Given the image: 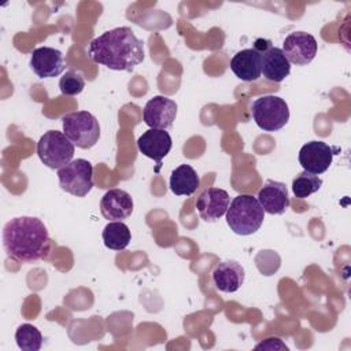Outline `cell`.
Returning a JSON list of instances; mask_svg holds the SVG:
<instances>
[{"label":"cell","mask_w":351,"mask_h":351,"mask_svg":"<svg viewBox=\"0 0 351 351\" xmlns=\"http://www.w3.org/2000/svg\"><path fill=\"white\" fill-rule=\"evenodd\" d=\"M101 215L108 221H122L132 215L133 199L123 189H110L100 200Z\"/></svg>","instance_id":"obj_16"},{"label":"cell","mask_w":351,"mask_h":351,"mask_svg":"<svg viewBox=\"0 0 351 351\" xmlns=\"http://www.w3.org/2000/svg\"><path fill=\"white\" fill-rule=\"evenodd\" d=\"M88 56L111 70L132 71L144 60V44L130 27L121 26L93 38Z\"/></svg>","instance_id":"obj_1"},{"label":"cell","mask_w":351,"mask_h":351,"mask_svg":"<svg viewBox=\"0 0 351 351\" xmlns=\"http://www.w3.org/2000/svg\"><path fill=\"white\" fill-rule=\"evenodd\" d=\"M74 143L59 130H48L37 143V155L49 169H60L71 162L74 156Z\"/></svg>","instance_id":"obj_4"},{"label":"cell","mask_w":351,"mask_h":351,"mask_svg":"<svg viewBox=\"0 0 351 351\" xmlns=\"http://www.w3.org/2000/svg\"><path fill=\"white\" fill-rule=\"evenodd\" d=\"M85 88V80L80 71L69 70L59 81V89L66 96H75Z\"/></svg>","instance_id":"obj_23"},{"label":"cell","mask_w":351,"mask_h":351,"mask_svg":"<svg viewBox=\"0 0 351 351\" xmlns=\"http://www.w3.org/2000/svg\"><path fill=\"white\" fill-rule=\"evenodd\" d=\"M170 189L177 196H191L200 185L199 176L191 165H180L171 171L169 180Z\"/></svg>","instance_id":"obj_19"},{"label":"cell","mask_w":351,"mask_h":351,"mask_svg":"<svg viewBox=\"0 0 351 351\" xmlns=\"http://www.w3.org/2000/svg\"><path fill=\"white\" fill-rule=\"evenodd\" d=\"M255 48L262 53V74L267 81L281 82L291 73V63L281 48L273 47L269 40H256Z\"/></svg>","instance_id":"obj_8"},{"label":"cell","mask_w":351,"mask_h":351,"mask_svg":"<svg viewBox=\"0 0 351 351\" xmlns=\"http://www.w3.org/2000/svg\"><path fill=\"white\" fill-rule=\"evenodd\" d=\"M230 70L241 81H256L262 75L261 51L255 47L239 51L230 60Z\"/></svg>","instance_id":"obj_15"},{"label":"cell","mask_w":351,"mask_h":351,"mask_svg":"<svg viewBox=\"0 0 351 351\" xmlns=\"http://www.w3.org/2000/svg\"><path fill=\"white\" fill-rule=\"evenodd\" d=\"M63 133L78 148H92L100 137L99 121L88 111H75L62 118Z\"/></svg>","instance_id":"obj_6"},{"label":"cell","mask_w":351,"mask_h":351,"mask_svg":"<svg viewBox=\"0 0 351 351\" xmlns=\"http://www.w3.org/2000/svg\"><path fill=\"white\" fill-rule=\"evenodd\" d=\"M258 202L261 203L265 213L282 214L289 207V195L287 185L280 181L267 180L259 189Z\"/></svg>","instance_id":"obj_17"},{"label":"cell","mask_w":351,"mask_h":351,"mask_svg":"<svg viewBox=\"0 0 351 351\" xmlns=\"http://www.w3.org/2000/svg\"><path fill=\"white\" fill-rule=\"evenodd\" d=\"M339 148H332L324 141H308L299 151V163L304 171L322 174L332 165L333 155Z\"/></svg>","instance_id":"obj_10"},{"label":"cell","mask_w":351,"mask_h":351,"mask_svg":"<svg viewBox=\"0 0 351 351\" xmlns=\"http://www.w3.org/2000/svg\"><path fill=\"white\" fill-rule=\"evenodd\" d=\"M177 108V103L174 100L165 96H154L144 106V122L151 129L167 130L176 121Z\"/></svg>","instance_id":"obj_11"},{"label":"cell","mask_w":351,"mask_h":351,"mask_svg":"<svg viewBox=\"0 0 351 351\" xmlns=\"http://www.w3.org/2000/svg\"><path fill=\"white\" fill-rule=\"evenodd\" d=\"M251 112L258 128L266 132H276L289 121V108L284 99L274 95H265L254 100Z\"/></svg>","instance_id":"obj_5"},{"label":"cell","mask_w":351,"mask_h":351,"mask_svg":"<svg viewBox=\"0 0 351 351\" xmlns=\"http://www.w3.org/2000/svg\"><path fill=\"white\" fill-rule=\"evenodd\" d=\"M59 185L63 191L82 197L93 188V166L86 159H75L58 170Z\"/></svg>","instance_id":"obj_7"},{"label":"cell","mask_w":351,"mask_h":351,"mask_svg":"<svg viewBox=\"0 0 351 351\" xmlns=\"http://www.w3.org/2000/svg\"><path fill=\"white\" fill-rule=\"evenodd\" d=\"M104 245L114 251L125 250L130 243V230L126 223L122 221H111L108 222L101 233Z\"/></svg>","instance_id":"obj_20"},{"label":"cell","mask_w":351,"mask_h":351,"mask_svg":"<svg viewBox=\"0 0 351 351\" xmlns=\"http://www.w3.org/2000/svg\"><path fill=\"white\" fill-rule=\"evenodd\" d=\"M230 197L225 189L206 188L196 199V208L202 219L214 222L223 217L229 208Z\"/></svg>","instance_id":"obj_12"},{"label":"cell","mask_w":351,"mask_h":351,"mask_svg":"<svg viewBox=\"0 0 351 351\" xmlns=\"http://www.w3.org/2000/svg\"><path fill=\"white\" fill-rule=\"evenodd\" d=\"M255 348H256V350H259V348H269V350L281 348V350H288V347H287L278 337H269V339H266L263 343L258 344Z\"/></svg>","instance_id":"obj_24"},{"label":"cell","mask_w":351,"mask_h":351,"mask_svg":"<svg viewBox=\"0 0 351 351\" xmlns=\"http://www.w3.org/2000/svg\"><path fill=\"white\" fill-rule=\"evenodd\" d=\"M281 49L289 63L306 66L315 58L318 44L310 33L293 32L285 37Z\"/></svg>","instance_id":"obj_9"},{"label":"cell","mask_w":351,"mask_h":351,"mask_svg":"<svg viewBox=\"0 0 351 351\" xmlns=\"http://www.w3.org/2000/svg\"><path fill=\"white\" fill-rule=\"evenodd\" d=\"M171 145L173 141L169 132L160 129H148L137 140L138 151L147 158L154 159L158 163V167L160 166L162 159L170 152Z\"/></svg>","instance_id":"obj_14"},{"label":"cell","mask_w":351,"mask_h":351,"mask_svg":"<svg viewBox=\"0 0 351 351\" xmlns=\"http://www.w3.org/2000/svg\"><path fill=\"white\" fill-rule=\"evenodd\" d=\"M244 269L236 261H222L213 270V281L221 292H236L244 282Z\"/></svg>","instance_id":"obj_18"},{"label":"cell","mask_w":351,"mask_h":351,"mask_svg":"<svg viewBox=\"0 0 351 351\" xmlns=\"http://www.w3.org/2000/svg\"><path fill=\"white\" fill-rule=\"evenodd\" d=\"M15 341L22 351H38L43 346V335L34 325L22 324L15 332Z\"/></svg>","instance_id":"obj_21"},{"label":"cell","mask_w":351,"mask_h":351,"mask_svg":"<svg viewBox=\"0 0 351 351\" xmlns=\"http://www.w3.org/2000/svg\"><path fill=\"white\" fill-rule=\"evenodd\" d=\"M30 67L40 78H53L63 73L66 64L63 53L52 47H38L30 58Z\"/></svg>","instance_id":"obj_13"},{"label":"cell","mask_w":351,"mask_h":351,"mask_svg":"<svg viewBox=\"0 0 351 351\" xmlns=\"http://www.w3.org/2000/svg\"><path fill=\"white\" fill-rule=\"evenodd\" d=\"M265 210L252 195L236 196L226 211V223L240 236L254 234L263 223Z\"/></svg>","instance_id":"obj_3"},{"label":"cell","mask_w":351,"mask_h":351,"mask_svg":"<svg viewBox=\"0 0 351 351\" xmlns=\"http://www.w3.org/2000/svg\"><path fill=\"white\" fill-rule=\"evenodd\" d=\"M322 186V180L317 174L308 171L299 173L292 181V192L299 199H306L307 196L315 193Z\"/></svg>","instance_id":"obj_22"},{"label":"cell","mask_w":351,"mask_h":351,"mask_svg":"<svg viewBox=\"0 0 351 351\" xmlns=\"http://www.w3.org/2000/svg\"><path fill=\"white\" fill-rule=\"evenodd\" d=\"M3 245L7 255L19 262H36L49 254L51 240L41 219L15 217L3 229Z\"/></svg>","instance_id":"obj_2"}]
</instances>
